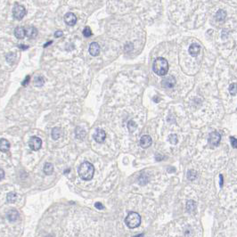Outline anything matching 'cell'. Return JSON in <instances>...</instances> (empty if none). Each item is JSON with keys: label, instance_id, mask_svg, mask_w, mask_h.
Segmentation results:
<instances>
[{"label": "cell", "instance_id": "cell-21", "mask_svg": "<svg viewBox=\"0 0 237 237\" xmlns=\"http://www.w3.org/2000/svg\"><path fill=\"white\" fill-rule=\"evenodd\" d=\"M195 208H196V205H195L193 201H188L186 202V210H187V211L193 212L195 210Z\"/></svg>", "mask_w": 237, "mask_h": 237}, {"label": "cell", "instance_id": "cell-5", "mask_svg": "<svg viewBox=\"0 0 237 237\" xmlns=\"http://www.w3.org/2000/svg\"><path fill=\"white\" fill-rule=\"evenodd\" d=\"M29 146L33 151H38L42 146V140L38 136H32L29 141Z\"/></svg>", "mask_w": 237, "mask_h": 237}, {"label": "cell", "instance_id": "cell-12", "mask_svg": "<svg viewBox=\"0 0 237 237\" xmlns=\"http://www.w3.org/2000/svg\"><path fill=\"white\" fill-rule=\"evenodd\" d=\"M19 217V212L16 210H11L7 212V219L10 222H15Z\"/></svg>", "mask_w": 237, "mask_h": 237}, {"label": "cell", "instance_id": "cell-6", "mask_svg": "<svg viewBox=\"0 0 237 237\" xmlns=\"http://www.w3.org/2000/svg\"><path fill=\"white\" fill-rule=\"evenodd\" d=\"M176 84V79L173 76H167L161 81V85L165 88H172Z\"/></svg>", "mask_w": 237, "mask_h": 237}, {"label": "cell", "instance_id": "cell-4", "mask_svg": "<svg viewBox=\"0 0 237 237\" xmlns=\"http://www.w3.org/2000/svg\"><path fill=\"white\" fill-rule=\"evenodd\" d=\"M13 14L14 17L17 20H22L25 14H26V9L23 5H21L17 3H15L14 7L13 9Z\"/></svg>", "mask_w": 237, "mask_h": 237}, {"label": "cell", "instance_id": "cell-16", "mask_svg": "<svg viewBox=\"0 0 237 237\" xmlns=\"http://www.w3.org/2000/svg\"><path fill=\"white\" fill-rule=\"evenodd\" d=\"M14 36L18 39H23L25 37V29L23 27H17L14 29Z\"/></svg>", "mask_w": 237, "mask_h": 237}, {"label": "cell", "instance_id": "cell-23", "mask_svg": "<svg viewBox=\"0 0 237 237\" xmlns=\"http://www.w3.org/2000/svg\"><path fill=\"white\" fill-rule=\"evenodd\" d=\"M86 135V132L84 129H80V128H77L76 129V137L79 139H83Z\"/></svg>", "mask_w": 237, "mask_h": 237}, {"label": "cell", "instance_id": "cell-22", "mask_svg": "<svg viewBox=\"0 0 237 237\" xmlns=\"http://www.w3.org/2000/svg\"><path fill=\"white\" fill-rule=\"evenodd\" d=\"M61 135V129L59 128H53L52 130V138L53 140H57Z\"/></svg>", "mask_w": 237, "mask_h": 237}, {"label": "cell", "instance_id": "cell-2", "mask_svg": "<svg viewBox=\"0 0 237 237\" xmlns=\"http://www.w3.org/2000/svg\"><path fill=\"white\" fill-rule=\"evenodd\" d=\"M153 70L159 76L166 75L168 71H169V63H168L167 60L162 58V57L157 58L153 62Z\"/></svg>", "mask_w": 237, "mask_h": 237}, {"label": "cell", "instance_id": "cell-20", "mask_svg": "<svg viewBox=\"0 0 237 237\" xmlns=\"http://www.w3.org/2000/svg\"><path fill=\"white\" fill-rule=\"evenodd\" d=\"M45 83V79L42 76H38L34 79V84L36 87H42Z\"/></svg>", "mask_w": 237, "mask_h": 237}, {"label": "cell", "instance_id": "cell-26", "mask_svg": "<svg viewBox=\"0 0 237 237\" xmlns=\"http://www.w3.org/2000/svg\"><path fill=\"white\" fill-rule=\"evenodd\" d=\"M15 58H16V55L14 53H9L6 55V61L9 63H14L15 61Z\"/></svg>", "mask_w": 237, "mask_h": 237}, {"label": "cell", "instance_id": "cell-18", "mask_svg": "<svg viewBox=\"0 0 237 237\" xmlns=\"http://www.w3.org/2000/svg\"><path fill=\"white\" fill-rule=\"evenodd\" d=\"M17 200V194L15 193H13V192H10L7 193V196H6V201L7 202L9 203H14Z\"/></svg>", "mask_w": 237, "mask_h": 237}, {"label": "cell", "instance_id": "cell-38", "mask_svg": "<svg viewBox=\"0 0 237 237\" xmlns=\"http://www.w3.org/2000/svg\"><path fill=\"white\" fill-rule=\"evenodd\" d=\"M50 44H52V41H50V42H47V44L44 46V47H47L48 45H50Z\"/></svg>", "mask_w": 237, "mask_h": 237}, {"label": "cell", "instance_id": "cell-37", "mask_svg": "<svg viewBox=\"0 0 237 237\" xmlns=\"http://www.w3.org/2000/svg\"><path fill=\"white\" fill-rule=\"evenodd\" d=\"M219 178H220V186H222V185H223V176L220 175V176H219Z\"/></svg>", "mask_w": 237, "mask_h": 237}, {"label": "cell", "instance_id": "cell-35", "mask_svg": "<svg viewBox=\"0 0 237 237\" xmlns=\"http://www.w3.org/2000/svg\"><path fill=\"white\" fill-rule=\"evenodd\" d=\"M4 178H5V171L4 169H0V180H2Z\"/></svg>", "mask_w": 237, "mask_h": 237}, {"label": "cell", "instance_id": "cell-32", "mask_svg": "<svg viewBox=\"0 0 237 237\" xmlns=\"http://www.w3.org/2000/svg\"><path fill=\"white\" fill-rule=\"evenodd\" d=\"M95 206H96V208L97 210H100V211H102V210L105 209V206H104L101 202H96V203L95 204Z\"/></svg>", "mask_w": 237, "mask_h": 237}, {"label": "cell", "instance_id": "cell-19", "mask_svg": "<svg viewBox=\"0 0 237 237\" xmlns=\"http://www.w3.org/2000/svg\"><path fill=\"white\" fill-rule=\"evenodd\" d=\"M226 11H224V10H218V11L217 12V14H216L215 18L217 19V21L221 22V21H223V20L226 18Z\"/></svg>", "mask_w": 237, "mask_h": 237}, {"label": "cell", "instance_id": "cell-31", "mask_svg": "<svg viewBox=\"0 0 237 237\" xmlns=\"http://www.w3.org/2000/svg\"><path fill=\"white\" fill-rule=\"evenodd\" d=\"M230 141H231V143H232V145H233V147H234V148H236L237 147L236 138H235V137H234V136H232V137H230Z\"/></svg>", "mask_w": 237, "mask_h": 237}, {"label": "cell", "instance_id": "cell-17", "mask_svg": "<svg viewBox=\"0 0 237 237\" xmlns=\"http://www.w3.org/2000/svg\"><path fill=\"white\" fill-rule=\"evenodd\" d=\"M43 170H44V173H45L46 175H51L53 171V164L50 163V162H47V163L45 164V166H44Z\"/></svg>", "mask_w": 237, "mask_h": 237}, {"label": "cell", "instance_id": "cell-34", "mask_svg": "<svg viewBox=\"0 0 237 237\" xmlns=\"http://www.w3.org/2000/svg\"><path fill=\"white\" fill-rule=\"evenodd\" d=\"M29 76H27L25 79H24V81L22 83V85H23V86H26L27 84L29 83Z\"/></svg>", "mask_w": 237, "mask_h": 237}, {"label": "cell", "instance_id": "cell-1", "mask_svg": "<svg viewBox=\"0 0 237 237\" xmlns=\"http://www.w3.org/2000/svg\"><path fill=\"white\" fill-rule=\"evenodd\" d=\"M79 177L86 181L91 180L95 174V168L93 164H91L88 161L83 162L79 168Z\"/></svg>", "mask_w": 237, "mask_h": 237}, {"label": "cell", "instance_id": "cell-28", "mask_svg": "<svg viewBox=\"0 0 237 237\" xmlns=\"http://www.w3.org/2000/svg\"><path fill=\"white\" fill-rule=\"evenodd\" d=\"M137 128V125L135 124V122L134 120H129L128 123V129L130 132H134Z\"/></svg>", "mask_w": 237, "mask_h": 237}, {"label": "cell", "instance_id": "cell-30", "mask_svg": "<svg viewBox=\"0 0 237 237\" xmlns=\"http://www.w3.org/2000/svg\"><path fill=\"white\" fill-rule=\"evenodd\" d=\"M147 181H148V178H147V177H145V175H142L139 178V184H142V185L146 184Z\"/></svg>", "mask_w": 237, "mask_h": 237}, {"label": "cell", "instance_id": "cell-11", "mask_svg": "<svg viewBox=\"0 0 237 237\" xmlns=\"http://www.w3.org/2000/svg\"><path fill=\"white\" fill-rule=\"evenodd\" d=\"M89 53L93 56H97L100 53V47L97 43L93 42L89 46Z\"/></svg>", "mask_w": 237, "mask_h": 237}, {"label": "cell", "instance_id": "cell-7", "mask_svg": "<svg viewBox=\"0 0 237 237\" xmlns=\"http://www.w3.org/2000/svg\"><path fill=\"white\" fill-rule=\"evenodd\" d=\"M221 140V135L218 132H212L210 134V137H209V144L211 145H217L219 144Z\"/></svg>", "mask_w": 237, "mask_h": 237}, {"label": "cell", "instance_id": "cell-33", "mask_svg": "<svg viewBox=\"0 0 237 237\" xmlns=\"http://www.w3.org/2000/svg\"><path fill=\"white\" fill-rule=\"evenodd\" d=\"M63 35V32L62 31V30H57L55 33H54V37L55 38H60V37H62Z\"/></svg>", "mask_w": 237, "mask_h": 237}, {"label": "cell", "instance_id": "cell-27", "mask_svg": "<svg viewBox=\"0 0 237 237\" xmlns=\"http://www.w3.org/2000/svg\"><path fill=\"white\" fill-rule=\"evenodd\" d=\"M237 88V84L235 83H232L230 86H229V92L232 96H236V89Z\"/></svg>", "mask_w": 237, "mask_h": 237}, {"label": "cell", "instance_id": "cell-36", "mask_svg": "<svg viewBox=\"0 0 237 237\" xmlns=\"http://www.w3.org/2000/svg\"><path fill=\"white\" fill-rule=\"evenodd\" d=\"M19 47H20L21 49H23V50H25V49H28V48H29L28 46H24V45H19Z\"/></svg>", "mask_w": 237, "mask_h": 237}, {"label": "cell", "instance_id": "cell-3", "mask_svg": "<svg viewBox=\"0 0 237 237\" xmlns=\"http://www.w3.org/2000/svg\"><path fill=\"white\" fill-rule=\"evenodd\" d=\"M125 223L129 228H136L141 224V217L136 212H130L126 217Z\"/></svg>", "mask_w": 237, "mask_h": 237}, {"label": "cell", "instance_id": "cell-8", "mask_svg": "<svg viewBox=\"0 0 237 237\" xmlns=\"http://www.w3.org/2000/svg\"><path fill=\"white\" fill-rule=\"evenodd\" d=\"M64 22L69 26H73L77 23V17L72 13H68L64 15Z\"/></svg>", "mask_w": 237, "mask_h": 237}, {"label": "cell", "instance_id": "cell-13", "mask_svg": "<svg viewBox=\"0 0 237 237\" xmlns=\"http://www.w3.org/2000/svg\"><path fill=\"white\" fill-rule=\"evenodd\" d=\"M188 51H189V53L192 56H196L201 52V47L199 45H197V44H192L190 46Z\"/></svg>", "mask_w": 237, "mask_h": 237}, {"label": "cell", "instance_id": "cell-14", "mask_svg": "<svg viewBox=\"0 0 237 237\" xmlns=\"http://www.w3.org/2000/svg\"><path fill=\"white\" fill-rule=\"evenodd\" d=\"M38 35V30L34 27H29L27 29H25V36H27L29 38H35Z\"/></svg>", "mask_w": 237, "mask_h": 237}, {"label": "cell", "instance_id": "cell-24", "mask_svg": "<svg viewBox=\"0 0 237 237\" xmlns=\"http://www.w3.org/2000/svg\"><path fill=\"white\" fill-rule=\"evenodd\" d=\"M187 178H188V179H189L190 181H193V180H194V179L197 178V173H196L194 170L191 169V170H189V171H188Z\"/></svg>", "mask_w": 237, "mask_h": 237}, {"label": "cell", "instance_id": "cell-10", "mask_svg": "<svg viewBox=\"0 0 237 237\" xmlns=\"http://www.w3.org/2000/svg\"><path fill=\"white\" fill-rule=\"evenodd\" d=\"M153 143V140H152V137L150 135H143L141 140H140V145L143 147V148H148Z\"/></svg>", "mask_w": 237, "mask_h": 237}, {"label": "cell", "instance_id": "cell-25", "mask_svg": "<svg viewBox=\"0 0 237 237\" xmlns=\"http://www.w3.org/2000/svg\"><path fill=\"white\" fill-rule=\"evenodd\" d=\"M169 141L171 144H178V135L176 134H171L169 135Z\"/></svg>", "mask_w": 237, "mask_h": 237}, {"label": "cell", "instance_id": "cell-15", "mask_svg": "<svg viewBox=\"0 0 237 237\" xmlns=\"http://www.w3.org/2000/svg\"><path fill=\"white\" fill-rule=\"evenodd\" d=\"M10 143L6 139H0V151L2 153H7L10 149Z\"/></svg>", "mask_w": 237, "mask_h": 237}, {"label": "cell", "instance_id": "cell-9", "mask_svg": "<svg viewBox=\"0 0 237 237\" xmlns=\"http://www.w3.org/2000/svg\"><path fill=\"white\" fill-rule=\"evenodd\" d=\"M106 137L105 131H104L103 129H96V133L94 134V139L96 140V142L97 143H103L105 141Z\"/></svg>", "mask_w": 237, "mask_h": 237}, {"label": "cell", "instance_id": "cell-29", "mask_svg": "<svg viewBox=\"0 0 237 237\" xmlns=\"http://www.w3.org/2000/svg\"><path fill=\"white\" fill-rule=\"evenodd\" d=\"M83 35L86 37V38H88V37H91L92 36V30L89 27H86L83 30Z\"/></svg>", "mask_w": 237, "mask_h": 237}]
</instances>
